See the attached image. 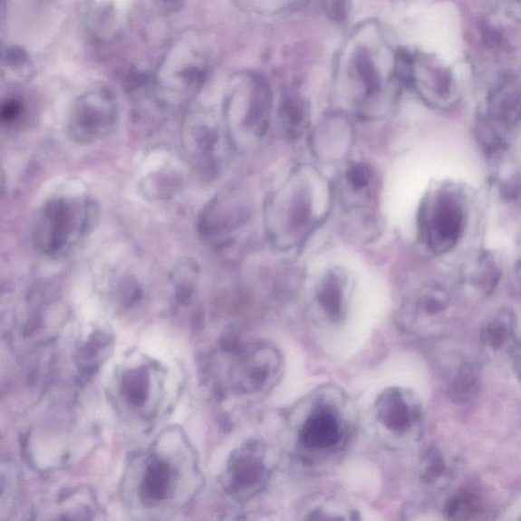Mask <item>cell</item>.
I'll return each instance as SVG.
<instances>
[{
	"label": "cell",
	"instance_id": "13",
	"mask_svg": "<svg viewBox=\"0 0 521 521\" xmlns=\"http://www.w3.org/2000/svg\"><path fill=\"white\" fill-rule=\"evenodd\" d=\"M349 57L347 70L361 90L362 102L378 98L384 87V74L371 48L363 44L354 45Z\"/></svg>",
	"mask_w": 521,
	"mask_h": 521
},
{
	"label": "cell",
	"instance_id": "14",
	"mask_svg": "<svg viewBox=\"0 0 521 521\" xmlns=\"http://www.w3.org/2000/svg\"><path fill=\"white\" fill-rule=\"evenodd\" d=\"M316 299L322 312L333 324L342 323L346 315V281L341 272L329 271L321 279Z\"/></svg>",
	"mask_w": 521,
	"mask_h": 521
},
{
	"label": "cell",
	"instance_id": "18",
	"mask_svg": "<svg viewBox=\"0 0 521 521\" xmlns=\"http://www.w3.org/2000/svg\"><path fill=\"white\" fill-rule=\"evenodd\" d=\"M279 121L288 138L299 139L309 125V103L300 95L286 96L280 104Z\"/></svg>",
	"mask_w": 521,
	"mask_h": 521
},
{
	"label": "cell",
	"instance_id": "12",
	"mask_svg": "<svg viewBox=\"0 0 521 521\" xmlns=\"http://www.w3.org/2000/svg\"><path fill=\"white\" fill-rule=\"evenodd\" d=\"M304 449L313 451L333 450L342 440V425L337 413L328 407H320L304 420L300 431Z\"/></svg>",
	"mask_w": 521,
	"mask_h": 521
},
{
	"label": "cell",
	"instance_id": "23",
	"mask_svg": "<svg viewBox=\"0 0 521 521\" xmlns=\"http://www.w3.org/2000/svg\"><path fill=\"white\" fill-rule=\"evenodd\" d=\"M7 69V73L18 76L20 80L30 78L31 60L26 49L21 46H11L5 49L2 62Z\"/></svg>",
	"mask_w": 521,
	"mask_h": 521
},
{
	"label": "cell",
	"instance_id": "10",
	"mask_svg": "<svg viewBox=\"0 0 521 521\" xmlns=\"http://www.w3.org/2000/svg\"><path fill=\"white\" fill-rule=\"evenodd\" d=\"M519 329L514 311L501 309L491 314L481 327L479 342L492 358L508 355L519 369Z\"/></svg>",
	"mask_w": 521,
	"mask_h": 521
},
{
	"label": "cell",
	"instance_id": "3",
	"mask_svg": "<svg viewBox=\"0 0 521 521\" xmlns=\"http://www.w3.org/2000/svg\"><path fill=\"white\" fill-rule=\"evenodd\" d=\"M208 71L205 48L195 34H184L169 48L156 74V95L164 105H179L191 99Z\"/></svg>",
	"mask_w": 521,
	"mask_h": 521
},
{
	"label": "cell",
	"instance_id": "2",
	"mask_svg": "<svg viewBox=\"0 0 521 521\" xmlns=\"http://www.w3.org/2000/svg\"><path fill=\"white\" fill-rule=\"evenodd\" d=\"M97 206L81 196H60L41 207L35 220V242L44 255L60 258L92 231Z\"/></svg>",
	"mask_w": 521,
	"mask_h": 521
},
{
	"label": "cell",
	"instance_id": "8",
	"mask_svg": "<svg viewBox=\"0 0 521 521\" xmlns=\"http://www.w3.org/2000/svg\"><path fill=\"white\" fill-rule=\"evenodd\" d=\"M250 217V207L243 192L223 191L207 205L198 222V234L211 245H223L241 230Z\"/></svg>",
	"mask_w": 521,
	"mask_h": 521
},
{
	"label": "cell",
	"instance_id": "16",
	"mask_svg": "<svg viewBox=\"0 0 521 521\" xmlns=\"http://www.w3.org/2000/svg\"><path fill=\"white\" fill-rule=\"evenodd\" d=\"M175 473L167 461L154 458L146 468L143 482L140 485V494L148 501L159 502L169 497Z\"/></svg>",
	"mask_w": 521,
	"mask_h": 521
},
{
	"label": "cell",
	"instance_id": "25",
	"mask_svg": "<svg viewBox=\"0 0 521 521\" xmlns=\"http://www.w3.org/2000/svg\"><path fill=\"white\" fill-rule=\"evenodd\" d=\"M352 0H324V10L328 18L336 23L349 19Z\"/></svg>",
	"mask_w": 521,
	"mask_h": 521
},
{
	"label": "cell",
	"instance_id": "24",
	"mask_svg": "<svg viewBox=\"0 0 521 521\" xmlns=\"http://www.w3.org/2000/svg\"><path fill=\"white\" fill-rule=\"evenodd\" d=\"M373 179V170L365 163H354L346 172V180L353 191H362Z\"/></svg>",
	"mask_w": 521,
	"mask_h": 521
},
{
	"label": "cell",
	"instance_id": "27",
	"mask_svg": "<svg viewBox=\"0 0 521 521\" xmlns=\"http://www.w3.org/2000/svg\"><path fill=\"white\" fill-rule=\"evenodd\" d=\"M5 48L4 47V44H3L2 41H0V62H2L3 55H4V53H5Z\"/></svg>",
	"mask_w": 521,
	"mask_h": 521
},
{
	"label": "cell",
	"instance_id": "28",
	"mask_svg": "<svg viewBox=\"0 0 521 521\" xmlns=\"http://www.w3.org/2000/svg\"><path fill=\"white\" fill-rule=\"evenodd\" d=\"M3 185H4L3 176L0 175V191H2Z\"/></svg>",
	"mask_w": 521,
	"mask_h": 521
},
{
	"label": "cell",
	"instance_id": "9",
	"mask_svg": "<svg viewBox=\"0 0 521 521\" xmlns=\"http://www.w3.org/2000/svg\"><path fill=\"white\" fill-rule=\"evenodd\" d=\"M375 415L387 431L404 434L420 423L421 405L412 391L402 387H391L377 397Z\"/></svg>",
	"mask_w": 521,
	"mask_h": 521
},
{
	"label": "cell",
	"instance_id": "11",
	"mask_svg": "<svg viewBox=\"0 0 521 521\" xmlns=\"http://www.w3.org/2000/svg\"><path fill=\"white\" fill-rule=\"evenodd\" d=\"M187 150L206 169L217 168L218 151L225 137L218 123L210 115L198 114L188 120L184 130Z\"/></svg>",
	"mask_w": 521,
	"mask_h": 521
},
{
	"label": "cell",
	"instance_id": "19",
	"mask_svg": "<svg viewBox=\"0 0 521 521\" xmlns=\"http://www.w3.org/2000/svg\"><path fill=\"white\" fill-rule=\"evenodd\" d=\"M453 474L452 466L442 449L438 446L429 449L420 460L421 482L429 487H441L448 483Z\"/></svg>",
	"mask_w": 521,
	"mask_h": 521
},
{
	"label": "cell",
	"instance_id": "22",
	"mask_svg": "<svg viewBox=\"0 0 521 521\" xmlns=\"http://www.w3.org/2000/svg\"><path fill=\"white\" fill-rule=\"evenodd\" d=\"M150 391V377L142 368L131 370L123 377L122 392L132 405L140 407L145 403Z\"/></svg>",
	"mask_w": 521,
	"mask_h": 521
},
{
	"label": "cell",
	"instance_id": "1",
	"mask_svg": "<svg viewBox=\"0 0 521 521\" xmlns=\"http://www.w3.org/2000/svg\"><path fill=\"white\" fill-rule=\"evenodd\" d=\"M273 96L259 74L241 72L229 82L223 99V122L228 143L239 152L254 151L266 138Z\"/></svg>",
	"mask_w": 521,
	"mask_h": 521
},
{
	"label": "cell",
	"instance_id": "5",
	"mask_svg": "<svg viewBox=\"0 0 521 521\" xmlns=\"http://www.w3.org/2000/svg\"><path fill=\"white\" fill-rule=\"evenodd\" d=\"M308 188L293 179L281 188L266 206V226L271 242L278 247L299 242L312 222Z\"/></svg>",
	"mask_w": 521,
	"mask_h": 521
},
{
	"label": "cell",
	"instance_id": "26",
	"mask_svg": "<svg viewBox=\"0 0 521 521\" xmlns=\"http://www.w3.org/2000/svg\"><path fill=\"white\" fill-rule=\"evenodd\" d=\"M23 111V104L16 99H8V101L0 103V121L8 123L18 119Z\"/></svg>",
	"mask_w": 521,
	"mask_h": 521
},
{
	"label": "cell",
	"instance_id": "17",
	"mask_svg": "<svg viewBox=\"0 0 521 521\" xmlns=\"http://www.w3.org/2000/svg\"><path fill=\"white\" fill-rule=\"evenodd\" d=\"M481 385V371L475 362H463L453 371L448 383L450 400L466 405L475 399Z\"/></svg>",
	"mask_w": 521,
	"mask_h": 521
},
{
	"label": "cell",
	"instance_id": "21",
	"mask_svg": "<svg viewBox=\"0 0 521 521\" xmlns=\"http://www.w3.org/2000/svg\"><path fill=\"white\" fill-rule=\"evenodd\" d=\"M476 267L470 270L468 277L471 285L483 294H490L498 285L500 271L489 256H481L476 260Z\"/></svg>",
	"mask_w": 521,
	"mask_h": 521
},
{
	"label": "cell",
	"instance_id": "6",
	"mask_svg": "<svg viewBox=\"0 0 521 521\" xmlns=\"http://www.w3.org/2000/svg\"><path fill=\"white\" fill-rule=\"evenodd\" d=\"M118 103L109 88H91L77 98L66 120V136L91 144L111 134L118 123Z\"/></svg>",
	"mask_w": 521,
	"mask_h": 521
},
{
	"label": "cell",
	"instance_id": "7",
	"mask_svg": "<svg viewBox=\"0 0 521 521\" xmlns=\"http://www.w3.org/2000/svg\"><path fill=\"white\" fill-rule=\"evenodd\" d=\"M450 295L440 285L421 289L402 304L396 316V323L404 331L421 339H429L444 333Z\"/></svg>",
	"mask_w": 521,
	"mask_h": 521
},
{
	"label": "cell",
	"instance_id": "20",
	"mask_svg": "<svg viewBox=\"0 0 521 521\" xmlns=\"http://www.w3.org/2000/svg\"><path fill=\"white\" fill-rule=\"evenodd\" d=\"M481 501L476 495L461 492L452 496L444 507V515L449 519L468 520L476 519L482 515Z\"/></svg>",
	"mask_w": 521,
	"mask_h": 521
},
{
	"label": "cell",
	"instance_id": "4",
	"mask_svg": "<svg viewBox=\"0 0 521 521\" xmlns=\"http://www.w3.org/2000/svg\"><path fill=\"white\" fill-rule=\"evenodd\" d=\"M466 217L460 194L452 188L438 189L425 198L420 211L421 239L436 254L449 252L462 236Z\"/></svg>",
	"mask_w": 521,
	"mask_h": 521
},
{
	"label": "cell",
	"instance_id": "15",
	"mask_svg": "<svg viewBox=\"0 0 521 521\" xmlns=\"http://www.w3.org/2000/svg\"><path fill=\"white\" fill-rule=\"evenodd\" d=\"M265 471L266 469L263 461L254 451H246L236 458L234 465L230 467L228 487L234 493L253 490L262 483Z\"/></svg>",
	"mask_w": 521,
	"mask_h": 521
}]
</instances>
